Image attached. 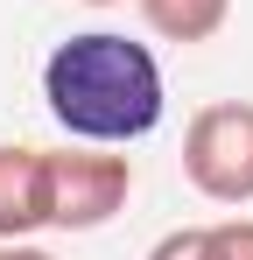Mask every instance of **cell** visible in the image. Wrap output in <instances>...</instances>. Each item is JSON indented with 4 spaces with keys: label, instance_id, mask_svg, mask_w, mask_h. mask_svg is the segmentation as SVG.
<instances>
[{
    "label": "cell",
    "instance_id": "cell-1",
    "mask_svg": "<svg viewBox=\"0 0 253 260\" xmlns=\"http://www.w3.org/2000/svg\"><path fill=\"white\" fill-rule=\"evenodd\" d=\"M42 99H49V120L91 148H126L141 134H155L169 106L155 49L134 36H113V28H91V36H71L49 49Z\"/></svg>",
    "mask_w": 253,
    "mask_h": 260
},
{
    "label": "cell",
    "instance_id": "cell-4",
    "mask_svg": "<svg viewBox=\"0 0 253 260\" xmlns=\"http://www.w3.org/2000/svg\"><path fill=\"white\" fill-rule=\"evenodd\" d=\"M49 232V162L42 148H0V239Z\"/></svg>",
    "mask_w": 253,
    "mask_h": 260
},
{
    "label": "cell",
    "instance_id": "cell-9",
    "mask_svg": "<svg viewBox=\"0 0 253 260\" xmlns=\"http://www.w3.org/2000/svg\"><path fill=\"white\" fill-rule=\"evenodd\" d=\"M84 7H120V0H84Z\"/></svg>",
    "mask_w": 253,
    "mask_h": 260
},
{
    "label": "cell",
    "instance_id": "cell-3",
    "mask_svg": "<svg viewBox=\"0 0 253 260\" xmlns=\"http://www.w3.org/2000/svg\"><path fill=\"white\" fill-rule=\"evenodd\" d=\"M49 162V232H99L134 197V162L106 148H42Z\"/></svg>",
    "mask_w": 253,
    "mask_h": 260
},
{
    "label": "cell",
    "instance_id": "cell-2",
    "mask_svg": "<svg viewBox=\"0 0 253 260\" xmlns=\"http://www.w3.org/2000/svg\"><path fill=\"white\" fill-rule=\"evenodd\" d=\"M183 176L211 204H253V106L218 99L183 127Z\"/></svg>",
    "mask_w": 253,
    "mask_h": 260
},
{
    "label": "cell",
    "instance_id": "cell-6",
    "mask_svg": "<svg viewBox=\"0 0 253 260\" xmlns=\"http://www.w3.org/2000/svg\"><path fill=\"white\" fill-rule=\"evenodd\" d=\"M197 260H253V218L197 225Z\"/></svg>",
    "mask_w": 253,
    "mask_h": 260
},
{
    "label": "cell",
    "instance_id": "cell-5",
    "mask_svg": "<svg viewBox=\"0 0 253 260\" xmlns=\"http://www.w3.org/2000/svg\"><path fill=\"white\" fill-rule=\"evenodd\" d=\"M141 14H148V28L162 43H211L225 28L232 0H141Z\"/></svg>",
    "mask_w": 253,
    "mask_h": 260
},
{
    "label": "cell",
    "instance_id": "cell-8",
    "mask_svg": "<svg viewBox=\"0 0 253 260\" xmlns=\"http://www.w3.org/2000/svg\"><path fill=\"white\" fill-rule=\"evenodd\" d=\"M0 260H56V253H42V246H28V239H0Z\"/></svg>",
    "mask_w": 253,
    "mask_h": 260
},
{
    "label": "cell",
    "instance_id": "cell-7",
    "mask_svg": "<svg viewBox=\"0 0 253 260\" xmlns=\"http://www.w3.org/2000/svg\"><path fill=\"white\" fill-rule=\"evenodd\" d=\"M148 260H197V225H183V232H162V239L148 246Z\"/></svg>",
    "mask_w": 253,
    "mask_h": 260
}]
</instances>
